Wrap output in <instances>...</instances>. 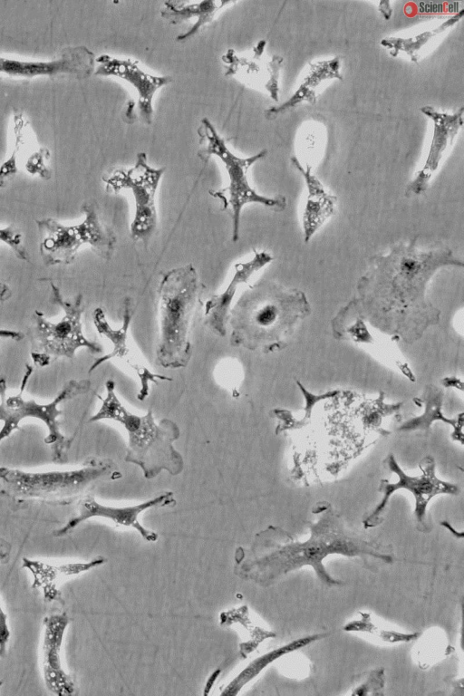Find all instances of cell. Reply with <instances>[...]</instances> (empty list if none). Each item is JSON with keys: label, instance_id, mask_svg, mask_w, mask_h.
<instances>
[{"label": "cell", "instance_id": "obj_1", "mask_svg": "<svg viewBox=\"0 0 464 696\" xmlns=\"http://www.w3.org/2000/svg\"><path fill=\"white\" fill-rule=\"evenodd\" d=\"M447 266L462 267L463 263L449 248L422 251L414 243L398 244L374 256L357 284L360 314L383 331L421 334L438 323L440 314L427 300V285Z\"/></svg>", "mask_w": 464, "mask_h": 696}, {"label": "cell", "instance_id": "obj_2", "mask_svg": "<svg viewBox=\"0 0 464 696\" xmlns=\"http://www.w3.org/2000/svg\"><path fill=\"white\" fill-rule=\"evenodd\" d=\"M266 551L246 562L241 572L259 585H270L282 575L308 566L325 585H338L341 582L333 578L323 561L329 555L348 557L372 556L386 563L393 557L385 547L373 541L349 532L332 513H326L311 527V535L304 542L288 541L272 544Z\"/></svg>", "mask_w": 464, "mask_h": 696}, {"label": "cell", "instance_id": "obj_3", "mask_svg": "<svg viewBox=\"0 0 464 696\" xmlns=\"http://www.w3.org/2000/svg\"><path fill=\"white\" fill-rule=\"evenodd\" d=\"M305 294L262 280L245 290L230 309L227 326L234 346L264 353L284 347L298 324L311 314Z\"/></svg>", "mask_w": 464, "mask_h": 696}, {"label": "cell", "instance_id": "obj_4", "mask_svg": "<svg viewBox=\"0 0 464 696\" xmlns=\"http://www.w3.org/2000/svg\"><path fill=\"white\" fill-rule=\"evenodd\" d=\"M106 396L99 411L88 422L110 420L120 423L127 433L125 461L138 466L145 478L152 479L162 471L176 476L184 469V459L174 447L179 437V426L171 420L156 422L150 410L144 415L130 412L115 392V382H105Z\"/></svg>", "mask_w": 464, "mask_h": 696}, {"label": "cell", "instance_id": "obj_5", "mask_svg": "<svg viewBox=\"0 0 464 696\" xmlns=\"http://www.w3.org/2000/svg\"><path fill=\"white\" fill-rule=\"evenodd\" d=\"M158 293V363L164 368H183L191 357L190 329L200 293L195 267L188 264L168 271Z\"/></svg>", "mask_w": 464, "mask_h": 696}, {"label": "cell", "instance_id": "obj_6", "mask_svg": "<svg viewBox=\"0 0 464 696\" xmlns=\"http://www.w3.org/2000/svg\"><path fill=\"white\" fill-rule=\"evenodd\" d=\"M121 470L111 459L91 458L76 469L31 472L0 467V494L17 502L42 501L67 505L95 483L117 479Z\"/></svg>", "mask_w": 464, "mask_h": 696}, {"label": "cell", "instance_id": "obj_7", "mask_svg": "<svg viewBox=\"0 0 464 696\" xmlns=\"http://www.w3.org/2000/svg\"><path fill=\"white\" fill-rule=\"evenodd\" d=\"M200 143H204L203 153L218 157L224 164L228 184L224 188L209 190V194L221 201L222 209L229 212L232 218V240L236 242L239 235L240 216L243 208L249 203H257L276 211H282L286 207L284 196L268 198L258 194L249 184L247 171L250 167L266 157V150L246 158L233 153L225 140L218 134L212 122L203 118L198 129Z\"/></svg>", "mask_w": 464, "mask_h": 696}, {"label": "cell", "instance_id": "obj_8", "mask_svg": "<svg viewBox=\"0 0 464 696\" xmlns=\"http://www.w3.org/2000/svg\"><path fill=\"white\" fill-rule=\"evenodd\" d=\"M34 368L26 364L25 372L22 379L18 394L6 396V381L0 377V421L3 427L0 430V443L8 438L13 431L19 430V423L24 418H35L43 421L48 428L49 433L44 442L51 446L52 459L56 463L66 460L67 452L75 436L67 438L60 431L57 418L63 414L59 405L64 401H69L77 396L87 393L91 389L89 380H71L63 385L55 398L46 404L38 403L35 400H24V391Z\"/></svg>", "mask_w": 464, "mask_h": 696}, {"label": "cell", "instance_id": "obj_9", "mask_svg": "<svg viewBox=\"0 0 464 696\" xmlns=\"http://www.w3.org/2000/svg\"><path fill=\"white\" fill-rule=\"evenodd\" d=\"M52 302L63 310V316L57 323L49 321L43 312L35 310L28 334L30 354L34 364L44 367L61 357L73 358L79 348H86L92 353H102V347L87 339L82 333V314L84 310L82 295L73 301L63 298L60 289L49 279Z\"/></svg>", "mask_w": 464, "mask_h": 696}, {"label": "cell", "instance_id": "obj_10", "mask_svg": "<svg viewBox=\"0 0 464 696\" xmlns=\"http://www.w3.org/2000/svg\"><path fill=\"white\" fill-rule=\"evenodd\" d=\"M84 219L77 225H63L52 218L35 220L41 235L40 256L46 266L72 264L83 245H89L104 259H110L116 237L102 224L93 205L82 206Z\"/></svg>", "mask_w": 464, "mask_h": 696}, {"label": "cell", "instance_id": "obj_11", "mask_svg": "<svg viewBox=\"0 0 464 696\" xmlns=\"http://www.w3.org/2000/svg\"><path fill=\"white\" fill-rule=\"evenodd\" d=\"M164 171V168L150 167L147 154L139 152L134 166L116 169L103 178L109 192L131 191L135 213L130 224V237L134 241H142L145 246L157 227L156 192Z\"/></svg>", "mask_w": 464, "mask_h": 696}, {"label": "cell", "instance_id": "obj_12", "mask_svg": "<svg viewBox=\"0 0 464 696\" xmlns=\"http://www.w3.org/2000/svg\"><path fill=\"white\" fill-rule=\"evenodd\" d=\"M389 469L398 476L396 483H389L382 480L379 492L382 494L381 502L363 521L365 528L373 527L380 522V516L386 508L390 497L398 489L410 491L415 498L414 515L419 523H423L426 517L427 506L430 499L439 494L458 495L459 489L457 485L440 480L435 476V464L432 459L425 458L421 463L422 474L411 477L405 474L392 455L386 459Z\"/></svg>", "mask_w": 464, "mask_h": 696}, {"label": "cell", "instance_id": "obj_13", "mask_svg": "<svg viewBox=\"0 0 464 696\" xmlns=\"http://www.w3.org/2000/svg\"><path fill=\"white\" fill-rule=\"evenodd\" d=\"M132 311L130 298H126L122 312V324L118 329L111 326L106 319L104 311L98 307L93 311L92 319L98 333L107 338L112 344V350L106 355L97 358L89 369L92 372L101 364L110 360H116L125 369L129 370L140 382L137 398L144 401L150 393V384L159 381H171L165 375L154 372L143 361L142 357L130 346L128 341V330L131 321Z\"/></svg>", "mask_w": 464, "mask_h": 696}, {"label": "cell", "instance_id": "obj_14", "mask_svg": "<svg viewBox=\"0 0 464 696\" xmlns=\"http://www.w3.org/2000/svg\"><path fill=\"white\" fill-rule=\"evenodd\" d=\"M176 500L170 491L162 493L151 499L129 507H110L102 505L95 500L92 495L84 494L76 504L72 517L67 523L56 529L53 535L55 537H63L72 532L80 524L92 518L102 517L123 527H130L147 541L155 542L158 534L145 528L139 521V516L149 508L173 507Z\"/></svg>", "mask_w": 464, "mask_h": 696}, {"label": "cell", "instance_id": "obj_15", "mask_svg": "<svg viewBox=\"0 0 464 696\" xmlns=\"http://www.w3.org/2000/svg\"><path fill=\"white\" fill-rule=\"evenodd\" d=\"M95 63L94 74L117 77L130 84L138 95L137 107L140 117L145 123L150 124L154 114L153 98L160 89L171 82V77L147 72L130 58L102 54L95 59Z\"/></svg>", "mask_w": 464, "mask_h": 696}, {"label": "cell", "instance_id": "obj_16", "mask_svg": "<svg viewBox=\"0 0 464 696\" xmlns=\"http://www.w3.org/2000/svg\"><path fill=\"white\" fill-rule=\"evenodd\" d=\"M95 59V54L83 45L66 47L58 58L47 62L0 57V73L26 78L67 73L85 79L94 72Z\"/></svg>", "mask_w": 464, "mask_h": 696}, {"label": "cell", "instance_id": "obj_17", "mask_svg": "<svg viewBox=\"0 0 464 696\" xmlns=\"http://www.w3.org/2000/svg\"><path fill=\"white\" fill-rule=\"evenodd\" d=\"M266 42L260 40L252 49V54L239 55L233 49H228L221 61L226 68V75L233 76L242 82L265 89L276 102L279 101V74L284 58L273 55L269 61L263 60Z\"/></svg>", "mask_w": 464, "mask_h": 696}, {"label": "cell", "instance_id": "obj_18", "mask_svg": "<svg viewBox=\"0 0 464 696\" xmlns=\"http://www.w3.org/2000/svg\"><path fill=\"white\" fill-rule=\"evenodd\" d=\"M70 618L65 612L47 615L43 620L41 662L46 688L58 696L74 692V682L62 664L61 651Z\"/></svg>", "mask_w": 464, "mask_h": 696}, {"label": "cell", "instance_id": "obj_19", "mask_svg": "<svg viewBox=\"0 0 464 696\" xmlns=\"http://www.w3.org/2000/svg\"><path fill=\"white\" fill-rule=\"evenodd\" d=\"M420 111L433 121V137L426 161L405 191L407 197L424 193L434 172L440 166L445 150L452 144L455 136L463 125L464 108L453 114L440 112L432 106H424Z\"/></svg>", "mask_w": 464, "mask_h": 696}, {"label": "cell", "instance_id": "obj_20", "mask_svg": "<svg viewBox=\"0 0 464 696\" xmlns=\"http://www.w3.org/2000/svg\"><path fill=\"white\" fill-rule=\"evenodd\" d=\"M273 258V256L266 251H256L250 260L235 265L234 274L226 290L210 297L205 304V324L213 332L222 337L226 335L230 307L237 289Z\"/></svg>", "mask_w": 464, "mask_h": 696}, {"label": "cell", "instance_id": "obj_21", "mask_svg": "<svg viewBox=\"0 0 464 696\" xmlns=\"http://www.w3.org/2000/svg\"><path fill=\"white\" fill-rule=\"evenodd\" d=\"M105 558L96 557L88 562L48 564L40 560L23 557L22 567L32 576V587L42 591L45 603L63 602L59 585L66 579L88 572L105 563Z\"/></svg>", "mask_w": 464, "mask_h": 696}, {"label": "cell", "instance_id": "obj_22", "mask_svg": "<svg viewBox=\"0 0 464 696\" xmlns=\"http://www.w3.org/2000/svg\"><path fill=\"white\" fill-rule=\"evenodd\" d=\"M290 160L304 177L307 187L308 194L302 225L304 241L308 242L324 222L334 215L337 198L325 190L321 181L312 173L309 165L304 167L295 157H292Z\"/></svg>", "mask_w": 464, "mask_h": 696}, {"label": "cell", "instance_id": "obj_23", "mask_svg": "<svg viewBox=\"0 0 464 696\" xmlns=\"http://www.w3.org/2000/svg\"><path fill=\"white\" fill-rule=\"evenodd\" d=\"M237 1H166L160 15L170 24H178L196 18L194 24L185 33L177 36L178 42H185L197 35L209 24L221 11L236 5Z\"/></svg>", "mask_w": 464, "mask_h": 696}, {"label": "cell", "instance_id": "obj_24", "mask_svg": "<svg viewBox=\"0 0 464 696\" xmlns=\"http://www.w3.org/2000/svg\"><path fill=\"white\" fill-rule=\"evenodd\" d=\"M340 68V57L310 63L306 75L294 94L284 103L266 110V118L275 119L279 114L286 112L303 102L316 103V90L323 82L332 79L343 80Z\"/></svg>", "mask_w": 464, "mask_h": 696}, {"label": "cell", "instance_id": "obj_25", "mask_svg": "<svg viewBox=\"0 0 464 696\" xmlns=\"http://www.w3.org/2000/svg\"><path fill=\"white\" fill-rule=\"evenodd\" d=\"M326 633L313 634L301 637L287 643L276 649H274L249 662L230 683L222 691V695L233 696L237 694L240 690L250 681L256 678L265 668L276 660L308 646L314 642L325 637Z\"/></svg>", "mask_w": 464, "mask_h": 696}, {"label": "cell", "instance_id": "obj_26", "mask_svg": "<svg viewBox=\"0 0 464 696\" xmlns=\"http://www.w3.org/2000/svg\"><path fill=\"white\" fill-rule=\"evenodd\" d=\"M464 15V10L461 9L453 14L437 27L426 30L411 37H386L381 41V45L389 50L390 55L397 57L399 53H403L410 56L411 61L418 63L420 59V52L431 39L449 30L458 24Z\"/></svg>", "mask_w": 464, "mask_h": 696}, {"label": "cell", "instance_id": "obj_27", "mask_svg": "<svg viewBox=\"0 0 464 696\" xmlns=\"http://www.w3.org/2000/svg\"><path fill=\"white\" fill-rule=\"evenodd\" d=\"M360 619L347 623L343 629L345 632L367 633L384 643H390L411 642L417 639L420 635V633H406L381 629L378 625L372 623L369 614L360 613Z\"/></svg>", "mask_w": 464, "mask_h": 696}, {"label": "cell", "instance_id": "obj_28", "mask_svg": "<svg viewBox=\"0 0 464 696\" xmlns=\"http://www.w3.org/2000/svg\"><path fill=\"white\" fill-rule=\"evenodd\" d=\"M27 121L24 120L23 113L16 112L14 115V150L9 159L5 161L0 167V188H4L7 181L12 179L16 171L15 154L19 150L20 146L24 143V133Z\"/></svg>", "mask_w": 464, "mask_h": 696}, {"label": "cell", "instance_id": "obj_29", "mask_svg": "<svg viewBox=\"0 0 464 696\" xmlns=\"http://www.w3.org/2000/svg\"><path fill=\"white\" fill-rule=\"evenodd\" d=\"M0 241L8 245L18 259L29 262V256L22 245V235L13 225L0 228ZM11 296V289L0 280V302L5 303Z\"/></svg>", "mask_w": 464, "mask_h": 696}, {"label": "cell", "instance_id": "obj_30", "mask_svg": "<svg viewBox=\"0 0 464 696\" xmlns=\"http://www.w3.org/2000/svg\"><path fill=\"white\" fill-rule=\"evenodd\" d=\"M45 155H49L48 150L41 149L38 153H34L28 159L25 168L29 173L33 175L38 174L42 178L48 179L50 178L49 170L44 164Z\"/></svg>", "mask_w": 464, "mask_h": 696}, {"label": "cell", "instance_id": "obj_31", "mask_svg": "<svg viewBox=\"0 0 464 696\" xmlns=\"http://www.w3.org/2000/svg\"><path fill=\"white\" fill-rule=\"evenodd\" d=\"M11 637L7 614L0 604V659L6 655L7 645Z\"/></svg>", "mask_w": 464, "mask_h": 696}, {"label": "cell", "instance_id": "obj_32", "mask_svg": "<svg viewBox=\"0 0 464 696\" xmlns=\"http://www.w3.org/2000/svg\"><path fill=\"white\" fill-rule=\"evenodd\" d=\"M11 554V545L9 542L0 537V563L6 564L9 561Z\"/></svg>", "mask_w": 464, "mask_h": 696}, {"label": "cell", "instance_id": "obj_33", "mask_svg": "<svg viewBox=\"0 0 464 696\" xmlns=\"http://www.w3.org/2000/svg\"><path fill=\"white\" fill-rule=\"evenodd\" d=\"M24 334L18 331L0 329V337L2 338H9L14 341H20L24 338Z\"/></svg>", "mask_w": 464, "mask_h": 696}, {"label": "cell", "instance_id": "obj_34", "mask_svg": "<svg viewBox=\"0 0 464 696\" xmlns=\"http://www.w3.org/2000/svg\"><path fill=\"white\" fill-rule=\"evenodd\" d=\"M379 11L382 13L383 17L388 20L392 16V9L391 7V3L388 1H381L379 3Z\"/></svg>", "mask_w": 464, "mask_h": 696}]
</instances>
